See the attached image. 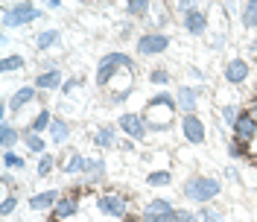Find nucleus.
<instances>
[{
	"label": "nucleus",
	"mask_w": 257,
	"mask_h": 222,
	"mask_svg": "<svg viewBox=\"0 0 257 222\" xmlns=\"http://www.w3.org/2000/svg\"><path fill=\"white\" fill-rule=\"evenodd\" d=\"M248 73H251V64L245 62V59H240V56H234L231 62L225 64L222 79H225V85L240 88V85H245V82H248Z\"/></svg>",
	"instance_id": "nucleus-11"
},
{
	"label": "nucleus",
	"mask_w": 257,
	"mask_h": 222,
	"mask_svg": "<svg viewBox=\"0 0 257 222\" xmlns=\"http://www.w3.org/2000/svg\"><path fill=\"white\" fill-rule=\"evenodd\" d=\"M123 222H141V216H138V213H128V216H126Z\"/></svg>",
	"instance_id": "nucleus-48"
},
{
	"label": "nucleus",
	"mask_w": 257,
	"mask_h": 222,
	"mask_svg": "<svg viewBox=\"0 0 257 222\" xmlns=\"http://www.w3.org/2000/svg\"><path fill=\"white\" fill-rule=\"evenodd\" d=\"M62 196H64L62 190L50 187V190H38V193H32L27 205H30V210H38V213H41V210H50V213H53V207L59 205V199H62Z\"/></svg>",
	"instance_id": "nucleus-18"
},
{
	"label": "nucleus",
	"mask_w": 257,
	"mask_h": 222,
	"mask_svg": "<svg viewBox=\"0 0 257 222\" xmlns=\"http://www.w3.org/2000/svg\"><path fill=\"white\" fill-rule=\"evenodd\" d=\"M27 170V158L18 155L15 149L12 152H3V173H24Z\"/></svg>",
	"instance_id": "nucleus-29"
},
{
	"label": "nucleus",
	"mask_w": 257,
	"mask_h": 222,
	"mask_svg": "<svg viewBox=\"0 0 257 222\" xmlns=\"http://www.w3.org/2000/svg\"><path fill=\"white\" fill-rule=\"evenodd\" d=\"M117 129L135 143L146 141V135H149V126H146L144 114H138V111H126V114H120V117H117Z\"/></svg>",
	"instance_id": "nucleus-8"
},
{
	"label": "nucleus",
	"mask_w": 257,
	"mask_h": 222,
	"mask_svg": "<svg viewBox=\"0 0 257 222\" xmlns=\"http://www.w3.org/2000/svg\"><path fill=\"white\" fill-rule=\"evenodd\" d=\"M202 3H193V0H178V3H170V9H173V15L178 18V21H184V18L190 15V12H196Z\"/></svg>",
	"instance_id": "nucleus-33"
},
{
	"label": "nucleus",
	"mask_w": 257,
	"mask_h": 222,
	"mask_svg": "<svg viewBox=\"0 0 257 222\" xmlns=\"http://www.w3.org/2000/svg\"><path fill=\"white\" fill-rule=\"evenodd\" d=\"M146 184L149 187H167V184H173V173L170 170H152V173H146Z\"/></svg>",
	"instance_id": "nucleus-31"
},
{
	"label": "nucleus",
	"mask_w": 257,
	"mask_h": 222,
	"mask_svg": "<svg viewBox=\"0 0 257 222\" xmlns=\"http://www.w3.org/2000/svg\"><path fill=\"white\" fill-rule=\"evenodd\" d=\"M178 207L170 199H152L141 210V222H176Z\"/></svg>",
	"instance_id": "nucleus-9"
},
{
	"label": "nucleus",
	"mask_w": 257,
	"mask_h": 222,
	"mask_svg": "<svg viewBox=\"0 0 257 222\" xmlns=\"http://www.w3.org/2000/svg\"><path fill=\"white\" fill-rule=\"evenodd\" d=\"M149 18H155V32H164L176 15H173V9H170L167 3H155V6H152V15H149Z\"/></svg>",
	"instance_id": "nucleus-27"
},
{
	"label": "nucleus",
	"mask_w": 257,
	"mask_h": 222,
	"mask_svg": "<svg viewBox=\"0 0 257 222\" xmlns=\"http://www.w3.org/2000/svg\"><path fill=\"white\" fill-rule=\"evenodd\" d=\"M146 79L152 82V85H158L161 91H164V88H167V85H170V82H173V73H170V70H167V67H152V70H149V76H146Z\"/></svg>",
	"instance_id": "nucleus-32"
},
{
	"label": "nucleus",
	"mask_w": 257,
	"mask_h": 222,
	"mask_svg": "<svg viewBox=\"0 0 257 222\" xmlns=\"http://www.w3.org/2000/svg\"><path fill=\"white\" fill-rule=\"evenodd\" d=\"M222 193V181L219 178H213V175H205V173H196L190 178H184V184H181V196L193 202V205H210L216 196Z\"/></svg>",
	"instance_id": "nucleus-2"
},
{
	"label": "nucleus",
	"mask_w": 257,
	"mask_h": 222,
	"mask_svg": "<svg viewBox=\"0 0 257 222\" xmlns=\"http://www.w3.org/2000/svg\"><path fill=\"white\" fill-rule=\"evenodd\" d=\"M21 143L27 146V152L30 155H47V138L44 135H35V132H30L27 126H21Z\"/></svg>",
	"instance_id": "nucleus-19"
},
{
	"label": "nucleus",
	"mask_w": 257,
	"mask_h": 222,
	"mask_svg": "<svg viewBox=\"0 0 257 222\" xmlns=\"http://www.w3.org/2000/svg\"><path fill=\"white\" fill-rule=\"evenodd\" d=\"M53 170H56V155H53V152L41 155L38 164H35V175H38V178H44V175H50Z\"/></svg>",
	"instance_id": "nucleus-35"
},
{
	"label": "nucleus",
	"mask_w": 257,
	"mask_h": 222,
	"mask_svg": "<svg viewBox=\"0 0 257 222\" xmlns=\"http://www.w3.org/2000/svg\"><path fill=\"white\" fill-rule=\"evenodd\" d=\"M196 216L202 222H222V213L216 210V207H210V205H202L199 210H196Z\"/></svg>",
	"instance_id": "nucleus-36"
},
{
	"label": "nucleus",
	"mask_w": 257,
	"mask_h": 222,
	"mask_svg": "<svg viewBox=\"0 0 257 222\" xmlns=\"http://www.w3.org/2000/svg\"><path fill=\"white\" fill-rule=\"evenodd\" d=\"M15 207H18V196H15V193H6V196H3V202H0V216H12V213H15Z\"/></svg>",
	"instance_id": "nucleus-37"
},
{
	"label": "nucleus",
	"mask_w": 257,
	"mask_h": 222,
	"mask_svg": "<svg viewBox=\"0 0 257 222\" xmlns=\"http://www.w3.org/2000/svg\"><path fill=\"white\" fill-rule=\"evenodd\" d=\"M82 85H85V79H82V76H67V82L62 85V94H64V96H70L73 91H76V88H82Z\"/></svg>",
	"instance_id": "nucleus-38"
},
{
	"label": "nucleus",
	"mask_w": 257,
	"mask_h": 222,
	"mask_svg": "<svg viewBox=\"0 0 257 222\" xmlns=\"http://www.w3.org/2000/svg\"><path fill=\"white\" fill-rule=\"evenodd\" d=\"M64 73L59 70V67H53V70H38V76L32 79V85L41 91V94H50V91H62L64 85Z\"/></svg>",
	"instance_id": "nucleus-17"
},
{
	"label": "nucleus",
	"mask_w": 257,
	"mask_h": 222,
	"mask_svg": "<svg viewBox=\"0 0 257 222\" xmlns=\"http://www.w3.org/2000/svg\"><path fill=\"white\" fill-rule=\"evenodd\" d=\"M222 44H225V35H216V38L210 41V50H219Z\"/></svg>",
	"instance_id": "nucleus-44"
},
{
	"label": "nucleus",
	"mask_w": 257,
	"mask_h": 222,
	"mask_svg": "<svg viewBox=\"0 0 257 222\" xmlns=\"http://www.w3.org/2000/svg\"><path fill=\"white\" fill-rule=\"evenodd\" d=\"M152 0H128L126 3V15L132 18V21H144V18L152 15Z\"/></svg>",
	"instance_id": "nucleus-26"
},
{
	"label": "nucleus",
	"mask_w": 257,
	"mask_h": 222,
	"mask_svg": "<svg viewBox=\"0 0 257 222\" xmlns=\"http://www.w3.org/2000/svg\"><path fill=\"white\" fill-rule=\"evenodd\" d=\"M254 67H257V56H254Z\"/></svg>",
	"instance_id": "nucleus-49"
},
{
	"label": "nucleus",
	"mask_w": 257,
	"mask_h": 222,
	"mask_svg": "<svg viewBox=\"0 0 257 222\" xmlns=\"http://www.w3.org/2000/svg\"><path fill=\"white\" fill-rule=\"evenodd\" d=\"M181 27H184V32L187 35H193V38H199V35H208L210 32V15L199 6L196 12H190V15L181 21Z\"/></svg>",
	"instance_id": "nucleus-14"
},
{
	"label": "nucleus",
	"mask_w": 257,
	"mask_h": 222,
	"mask_svg": "<svg viewBox=\"0 0 257 222\" xmlns=\"http://www.w3.org/2000/svg\"><path fill=\"white\" fill-rule=\"evenodd\" d=\"M96 210L102 216H111V219H126L132 213V196L123 190H102L96 193Z\"/></svg>",
	"instance_id": "nucleus-5"
},
{
	"label": "nucleus",
	"mask_w": 257,
	"mask_h": 222,
	"mask_svg": "<svg viewBox=\"0 0 257 222\" xmlns=\"http://www.w3.org/2000/svg\"><path fill=\"white\" fill-rule=\"evenodd\" d=\"M231 138L251 146V143L257 141V117H251L248 111H242V117L237 120V126L231 129Z\"/></svg>",
	"instance_id": "nucleus-15"
},
{
	"label": "nucleus",
	"mask_w": 257,
	"mask_h": 222,
	"mask_svg": "<svg viewBox=\"0 0 257 222\" xmlns=\"http://www.w3.org/2000/svg\"><path fill=\"white\" fill-rule=\"evenodd\" d=\"M240 24L245 30H257V0H248L240 6Z\"/></svg>",
	"instance_id": "nucleus-30"
},
{
	"label": "nucleus",
	"mask_w": 257,
	"mask_h": 222,
	"mask_svg": "<svg viewBox=\"0 0 257 222\" xmlns=\"http://www.w3.org/2000/svg\"><path fill=\"white\" fill-rule=\"evenodd\" d=\"M3 187H6V190L12 187V173H3Z\"/></svg>",
	"instance_id": "nucleus-47"
},
{
	"label": "nucleus",
	"mask_w": 257,
	"mask_h": 222,
	"mask_svg": "<svg viewBox=\"0 0 257 222\" xmlns=\"http://www.w3.org/2000/svg\"><path fill=\"white\" fill-rule=\"evenodd\" d=\"M38 18H44V9L35 6V3H30V0H24V3H9V6H3L0 24H3V30H21V27L35 24Z\"/></svg>",
	"instance_id": "nucleus-3"
},
{
	"label": "nucleus",
	"mask_w": 257,
	"mask_h": 222,
	"mask_svg": "<svg viewBox=\"0 0 257 222\" xmlns=\"http://www.w3.org/2000/svg\"><path fill=\"white\" fill-rule=\"evenodd\" d=\"M128 35H132V24H123L120 27V38H128Z\"/></svg>",
	"instance_id": "nucleus-46"
},
{
	"label": "nucleus",
	"mask_w": 257,
	"mask_h": 222,
	"mask_svg": "<svg viewBox=\"0 0 257 222\" xmlns=\"http://www.w3.org/2000/svg\"><path fill=\"white\" fill-rule=\"evenodd\" d=\"M176 117H178V102L170 91H158L155 96L146 99L144 120L149 126V135H167L176 126Z\"/></svg>",
	"instance_id": "nucleus-1"
},
{
	"label": "nucleus",
	"mask_w": 257,
	"mask_h": 222,
	"mask_svg": "<svg viewBox=\"0 0 257 222\" xmlns=\"http://www.w3.org/2000/svg\"><path fill=\"white\" fill-rule=\"evenodd\" d=\"M245 111H248L251 117H257V94L251 96V102H248V108H245Z\"/></svg>",
	"instance_id": "nucleus-45"
},
{
	"label": "nucleus",
	"mask_w": 257,
	"mask_h": 222,
	"mask_svg": "<svg viewBox=\"0 0 257 222\" xmlns=\"http://www.w3.org/2000/svg\"><path fill=\"white\" fill-rule=\"evenodd\" d=\"M53 120H56V117H53V111H50L47 105H41V108L35 111V117L27 123V129H30V132H35V135H44V132H50Z\"/></svg>",
	"instance_id": "nucleus-23"
},
{
	"label": "nucleus",
	"mask_w": 257,
	"mask_h": 222,
	"mask_svg": "<svg viewBox=\"0 0 257 222\" xmlns=\"http://www.w3.org/2000/svg\"><path fill=\"white\" fill-rule=\"evenodd\" d=\"M199 99H202V88H193V85H178L176 91V102L181 114H196L199 108Z\"/></svg>",
	"instance_id": "nucleus-16"
},
{
	"label": "nucleus",
	"mask_w": 257,
	"mask_h": 222,
	"mask_svg": "<svg viewBox=\"0 0 257 222\" xmlns=\"http://www.w3.org/2000/svg\"><path fill=\"white\" fill-rule=\"evenodd\" d=\"M41 99H44V94H41L35 85H21L18 91H12V94H9L6 105H9V111H12V114H21L24 108H30L32 102H41Z\"/></svg>",
	"instance_id": "nucleus-10"
},
{
	"label": "nucleus",
	"mask_w": 257,
	"mask_h": 222,
	"mask_svg": "<svg viewBox=\"0 0 257 222\" xmlns=\"http://www.w3.org/2000/svg\"><path fill=\"white\" fill-rule=\"evenodd\" d=\"M178 135H181V141L190 143V146H202V143H208V123L199 114H181Z\"/></svg>",
	"instance_id": "nucleus-7"
},
{
	"label": "nucleus",
	"mask_w": 257,
	"mask_h": 222,
	"mask_svg": "<svg viewBox=\"0 0 257 222\" xmlns=\"http://www.w3.org/2000/svg\"><path fill=\"white\" fill-rule=\"evenodd\" d=\"M18 143H21V129L12 120H0V146H3V152H12Z\"/></svg>",
	"instance_id": "nucleus-20"
},
{
	"label": "nucleus",
	"mask_w": 257,
	"mask_h": 222,
	"mask_svg": "<svg viewBox=\"0 0 257 222\" xmlns=\"http://www.w3.org/2000/svg\"><path fill=\"white\" fill-rule=\"evenodd\" d=\"M120 149H123V152H132V149H138V146H135V141H120Z\"/></svg>",
	"instance_id": "nucleus-41"
},
{
	"label": "nucleus",
	"mask_w": 257,
	"mask_h": 222,
	"mask_svg": "<svg viewBox=\"0 0 257 222\" xmlns=\"http://www.w3.org/2000/svg\"><path fill=\"white\" fill-rule=\"evenodd\" d=\"M44 6H47V9H53V12H59V9H62L64 3H62V0H47Z\"/></svg>",
	"instance_id": "nucleus-42"
},
{
	"label": "nucleus",
	"mask_w": 257,
	"mask_h": 222,
	"mask_svg": "<svg viewBox=\"0 0 257 222\" xmlns=\"http://www.w3.org/2000/svg\"><path fill=\"white\" fill-rule=\"evenodd\" d=\"M120 129H117V123H105V126L94 129V135H91V143H94L99 152H111V149H120Z\"/></svg>",
	"instance_id": "nucleus-12"
},
{
	"label": "nucleus",
	"mask_w": 257,
	"mask_h": 222,
	"mask_svg": "<svg viewBox=\"0 0 257 222\" xmlns=\"http://www.w3.org/2000/svg\"><path fill=\"white\" fill-rule=\"evenodd\" d=\"M173 44V38L167 35V32H155V30H146L141 32L138 38H135V53L141 56V59H155L161 53H167Z\"/></svg>",
	"instance_id": "nucleus-6"
},
{
	"label": "nucleus",
	"mask_w": 257,
	"mask_h": 222,
	"mask_svg": "<svg viewBox=\"0 0 257 222\" xmlns=\"http://www.w3.org/2000/svg\"><path fill=\"white\" fill-rule=\"evenodd\" d=\"M85 161H88V155H82L79 149H70V152H64V158H62V173H64V175H79V173H85Z\"/></svg>",
	"instance_id": "nucleus-22"
},
{
	"label": "nucleus",
	"mask_w": 257,
	"mask_h": 222,
	"mask_svg": "<svg viewBox=\"0 0 257 222\" xmlns=\"http://www.w3.org/2000/svg\"><path fill=\"white\" fill-rule=\"evenodd\" d=\"M176 222H202L193 210H187V207H178V213H176Z\"/></svg>",
	"instance_id": "nucleus-39"
},
{
	"label": "nucleus",
	"mask_w": 257,
	"mask_h": 222,
	"mask_svg": "<svg viewBox=\"0 0 257 222\" xmlns=\"http://www.w3.org/2000/svg\"><path fill=\"white\" fill-rule=\"evenodd\" d=\"M24 67H27V59L21 53H6L3 62H0V73L3 76H12V73H21Z\"/></svg>",
	"instance_id": "nucleus-25"
},
{
	"label": "nucleus",
	"mask_w": 257,
	"mask_h": 222,
	"mask_svg": "<svg viewBox=\"0 0 257 222\" xmlns=\"http://www.w3.org/2000/svg\"><path fill=\"white\" fill-rule=\"evenodd\" d=\"M50 222H56V219H50Z\"/></svg>",
	"instance_id": "nucleus-50"
},
{
	"label": "nucleus",
	"mask_w": 257,
	"mask_h": 222,
	"mask_svg": "<svg viewBox=\"0 0 257 222\" xmlns=\"http://www.w3.org/2000/svg\"><path fill=\"white\" fill-rule=\"evenodd\" d=\"M70 135H73V126H70L64 117H56V120H53V126H50V132H47V138H50L53 146L67 143V141H70Z\"/></svg>",
	"instance_id": "nucleus-21"
},
{
	"label": "nucleus",
	"mask_w": 257,
	"mask_h": 222,
	"mask_svg": "<svg viewBox=\"0 0 257 222\" xmlns=\"http://www.w3.org/2000/svg\"><path fill=\"white\" fill-rule=\"evenodd\" d=\"M228 155H231V158H251V155H254V149H251L248 143L234 141V138H231V143H228Z\"/></svg>",
	"instance_id": "nucleus-34"
},
{
	"label": "nucleus",
	"mask_w": 257,
	"mask_h": 222,
	"mask_svg": "<svg viewBox=\"0 0 257 222\" xmlns=\"http://www.w3.org/2000/svg\"><path fill=\"white\" fill-rule=\"evenodd\" d=\"M85 184L94 190V187H99L105 178H108V164H105V158L102 155H91V158L85 161Z\"/></svg>",
	"instance_id": "nucleus-13"
},
{
	"label": "nucleus",
	"mask_w": 257,
	"mask_h": 222,
	"mask_svg": "<svg viewBox=\"0 0 257 222\" xmlns=\"http://www.w3.org/2000/svg\"><path fill=\"white\" fill-rule=\"evenodd\" d=\"M59 41H62V30H38V35H35V50L38 53H47Z\"/></svg>",
	"instance_id": "nucleus-24"
},
{
	"label": "nucleus",
	"mask_w": 257,
	"mask_h": 222,
	"mask_svg": "<svg viewBox=\"0 0 257 222\" xmlns=\"http://www.w3.org/2000/svg\"><path fill=\"white\" fill-rule=\"evenodd\" d=\"M187 73H190L196 82H208V76H205V70H199L196 64H187Z\"/></svg>",
	"instance_id": "nucleus-40"
},
{
	"label": "nucleus",
	"mask_w": 257,
	"mask_h": 222,
	"mask_svg": "<svg viewBox=\"0 0 257 222\" xmlns=\"http://www.w3.org/2000/svg\"><path fill=\"white\" fill-rule=\"evenodd\" d=\"M128 67H138L135 64V59L128 56V53H105L99 62H96V88H108L111 85V79L117 76V73H123V70H128Z\"/></svg>",
	"instance_id": "nucleus-4"
},
{
	"label": "nucleus",
	"mask_w": 257,
	"mask_h": 222,
	"mask_svg": "<svg viewBox=\"0 0 257 222\" xmlns=\"http://www.w3.org/2000/svg\"><path fill=\"white\" fill-rule=\"evenodd\" d=\"M242 111L245 108H242L240 102H225V105H219V117H222V123L228 129H234L237 126V120L242 117Z\"/></svg>",
	"instance_id": "nucleus-28"
},
{
	"label": "nucleus",
	"mask_w": 257,
	"mask_h": 222,
	"mask_svg": "<svg viewBox=\"0 0 257 222\" xmlns=\"http://www.w3.org/2000/svg\"><path fill=\"white\" fill-rule=\"evenodd\" d=\"M225 178H231V181H240V173H237L234 167H228V170H225Z\"/></svg>",
	"instance_id": "nucleus-43"
}]
</instances>
